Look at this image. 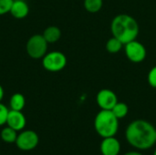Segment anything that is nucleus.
I'll list each match as a JSON object with an SVG mask.
<instances>
[{"label": "nucleus", "instance_id": "nucleus-1", "mask_svg": "<svg viewBox=\"0 0 156 155\" xmlns=\"http://www.w3.org/2000/svg\"><path fill=\"white\" fill-rule=\"evenodd\" d=\"M156 129L153 124L144 120L132 122L126 131L125 137L128 143L137 150H147L156 143Z\"/></svg>", "mask_w": 156, "mask_h": 155}, {"label": "nucleus", "instance_id": "nucleus-2", "mask_svg": "<svg viewBox=\"0 0 156 155\" xmlns=\"http://www.w3.org/2000/svg\"><path fill=\"white\" fill-rule=\"evenodd\" d=\"M111 30L112 36L125 45L136 39L139 34V25L132 16L120 14L112 19Z\"/></svg>", "mask_w": 156, "mask_h": 155}, {"label": "nucleus", "instance_id": "nucleus-3", "mask_svg": "<svg viewBox=\"0 0 156 155\" xmlns=\"http://www.w3.org/2000/svg\"><path fill=\"white\" fill-rule=\"evenodd\" d=\"M94 129L102 138L115 136L119 129V119L112 111L101 110L95 117Z\"/></svg>", "mask_w": 156, "mask_h": 155}, {"label": "nucleus", "instance_id": "nucleus-4", "mask_svg": "<svg viewBox=\"0 0 156 155\" xmlns=\"http://www.w3.org/2000/svg\"><path fill=\"white\" fill-rule=\"evenodd\" d=\"M48 44L43 35H33L27 42L26 51L27 55L34 59L42 58L48 52Z\"/></svg>", "mask_w": 156, "mask_h": 155}, {"label": "nucleus", "instance_id": "nucleus-5", "mask_svg": "<svg viewBox=\"0 0 156 155\" xmlns=\"http://www.w3.org/2000/svg\"><path fill=\"white\" fill-rule=\"evenodd\" d=\"M42 58L43 68L50 72L60 71L67 65V58L60 51L48 52Z\"/></svg>", "mask_w": 156, "mask_h": 155}, {"label": "nucleus", "instance_id": "nucleus-6", "mask_svg": "<svg viewBox=\"0 0 156 155\" xmlns=\"http://www.w3.org/2000/svg\"><path fill=\"white\" fill-rule=\"evenodd\" d=\"M39 138L37 132L31 130H27L22 132L20 134L17 135L16 144L19 150L27 152L35 149L37 146Z\"/></svg>", "mask_w": 156, "mask_h": 155}, {"label": "nucleus", "instance_id": "nucleus-7", "mask_svg": "<svg viewBox=\"0 0 156 155\" xmlns=\"http://www.w3.org/2000/svg\"><path fill=\"white\" fill-rule=\"evenodd\" d=\"M125 54L130 61L140 63L146 58V48L141 42L135 39L125 44Z\"/></svg>", "mask_w": 156, "mask_h": 155}, {"label": "nucleus", "instance_id": "nucleus-8", "mask_svg": "<svg viewBox=\"0 0 156 155\" xmlns=\"http://www.w3.org/2000/svg\"><path fill=\"white\" fill-rule=\"evenodd\" d=\"M97 104L101 110L112 111L115 104L118 102V99L116 94L109 90V89H102L101 90L96 97Z\"/></svg>", "mask_w": 156, "mask_h": 155}, {"label": "nucleus", "instance_id": "nucleus-9", "mask_svg": "<svg viewBox=\"0 0 156 155\" xmlns=\"http://www.w3.org/2000/svg\"><path fill=\"white\" fill-rule=\"evenodd\" d=\"M26 123H27L26 117L22 113V111L9 110L6 119V123H5L7 124L8 127L14 129L16 132H19L25 128Z\"/></svg>", "mask_w": 156, "mask_h": 155}, {"label": "nucleus", "instance_id": "nucleus-10", "mask_svg": "<svg viewBox=\"0 0 156 155\" xmlns=\"http://www.w3.org/2000/svg\"><path fill=\"white\" fill-rule=\"evenodd\" d=\"M121 151V143L114 137L103 138L101 143V152L102 155H118Z\"/></svg>", "mask_w": 156, "mask_h": 155}, {"label": "nucleus", "instance_id": "nucleus-11", "mask_svg": "<svg viewBox=\"0 0 156 155\" xmlns=\"http://www.w3.org/2000/svg\"><path fill=\"white\" fill-rule=\"evenodd\" d=\"M9 13L15 18L22 19L28 15L29 6L25 0H14Z\"/></svg>", "mask_w": 156, "mask_h": 155}, {"label": "nucleus", "instance_id": "nucleus-12", "mask_svg": "<svg viewBox=\"0 0 156 155\" xmlns=\"http://www.w3.org/2000/svg\"><path fill=\"white\" fill-rule=\"evenodd\" d=\"M42 35L48 43H55L61 37V31L58 26H50L44 30Z\"/></svg>", "mask_w": 156, "mask_h": 155}, {"label": "nucleus", "instance_id": "nucleus-13", "mask_svg": "<svg viewBox=\"0 0 156 155\" xmlns=\"http://www.w3.org/2000/svg\"><path fill=\"white\" fill-rule=\"evenodd\" d=\"M26 105V99L23 94L21 93H15L11 96L9 100L10 110L13 111H22Z\"/></svg>", "mask_w": 156, "mask_h": 155}, {"label": "nucleus", "instance_id": "nucleus-14", "mask_svg": "<svg viewBox=\"0 0 156 155\" xmlns=\"http://www.w3.org/2000/svg\"><path fill=\"white\" fill-rule=\"evenodd\" d=\"M0 136L3 142L6 143H16V140L17 138V133H16V131L7 126L1 131Z\"/></svg>", "mask_w": 156, "mask_h": 155}, {"label": "nucleus", "instance_id": "nucleus-15", "mask_svg": "<svg viewBox=\"0 0 156 155\" xmlns=\"http://www.w3.org/2000/svg\"><path fill=\"white\" fill-rule=\"evenodd\" d=\"M112 113L115 115V117L119 120L121 119H123L127 114H128V111H129V108L127 106L126 103L124 102H117L115 104V106L112 108Z\"/></svg>", "mask_w": 156, "mask_h": 155}, {"label": "nucleus", "instance_id": "nucleus-16", "mask_svg": "<svg viewBox=\"0 0 156 155\" xmlns=\"http://www.w3.org/2000/svg\"><path fill=\"white\" fill-rule=\"evenodd\" d=\"M123 44L116 37H112L106 43V49L111 54H116L122 48Z\"/></svg>", "mask_w": 156, "mask_h": 155}, {"label": "nucleus", "instance_id": "nucleus-17", "mask_svg": "<svg viewBox=\"0 0 156 155\" xmlns=\"http://www.w3.org/2000/svg\"><path fill=\"white\" fill-rule=\"evenodd\" d=\"M103 5V0H84V7L90 13L99 12Z\"/></svg>", "mask_w": 156, "mask_h": 155}, {"label": "nucleus", "instance_id": "nucleus-18", "mask_svg": "<svg viewBox=\"0 0 156 155\" xmlns=\"http://www.w3.org/2000/svg\"><path fill=\"white\" fill-rule=\"evenodd\" d=\"M14 0H0V16L9 13Z\"/></svg>", "mask_w": 156, "mask_h": 155}, {"label": "nucleus", "instance_id": "nucleus-19", "mask_svg": "<svg viewBox=\"0 0 156 155\" xmlns=\"http://www.w3.org/2000/svg\"><path fill=\"white\" fill-rule=\"evenodd\" d=\"M8 111L9 110L0 102V126L4 125L6 123V119H7V115H8Z\"/></svg>", "mask_w": 156, "mask_h": 155}, {"label": "nucleus", "instance_id": "nucleus-20", "mask_svg": "<svg viewBox=\"0 0 156 155\" xmlns=\"http://www.w3.org/2000/svg\"><path fill=\"white\" fill-rule=\"evenodd\" d=\"M148 83L152 88L156 89V66L153 67L148 73Z\"/></svg>", "mask_w": 156, "mask_h": 155}, {"label": "nucleus", "instance_id": "nucleus-21", "mask_svg": "<svg viewBox=\"0 0 156 155\" xmlns=\"http://www.w3.org/2000/svg\"><path fill=\"white\" fill-rule=\"evenodd\" d=\"M3 98H4V89H3V87L0 85V102H1V100H3Z\"/></svg>", "mask_w": 156, "mask_h": 155}, {"label": "nucleus", "instance_id": "nucleus-22", "mask_svg": "<svg viewBox=\"0 0 156 155\" xmlns=\"http://www.w3.org/2000/svg\"><path fill=\"white\" fill-rule=\"evenodd\" d=\"M124 155H143L141 153L139 152H129V153H126Z\"/></svg>", "mask_w": 156, "mask_h": 155}, {"label": "nucleus", "instance_id": "nucleus-23", "mask_svg": "<svg viewBox=\"0 0 156 155\" xmlns=\"http://www.w3.org/2000/svg\"><path fill=\"white\" fill-rule=\"evenodd\" d=\"M154 155H156V150L154 151Z\"/></svg>", "mask_w": 156, "mask_h": 155}, {"label": "nucleus", "instance_id": "nucleus-24", "mask_svg": "<svg viewBox=\"0 0 156 155\" xmlns=\"http://www.w3.org/2000/svg\"><path fill=\"white\" fill-rule=\"evenodd\" d=\"M155 139H156V132H155Z\"/></svg>", "mask_w": 156, "mask_h": 155}]
</instances>
